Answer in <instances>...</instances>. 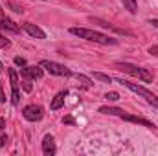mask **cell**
Instances as JSON below:
<instances>
[{"label": "cell", "instance_id": "cell-8", "mask_svg": "<svg viewBox=\"0 0 158 156\" xmlns=\"http://www.w3.org/2000/svg\"><path fill=\"white\" fill-rule=\"evenodd\" d=\"M22 30L30 35V37H35V39H46V33H44V30L39 28L37 24H31V22H24L22 24Z\"/></svg>", "mask_w": 158, "mask_h": 156}, {"label": "cell", "instance_id": "cell-28", "mask_svg": "<svg viewBox=\"0 0 158 156\" xmlns=\"http://www.w3.org/2000/svg\"><path fill=\"white\" fill-rule=\"evenodd\" d=\"M0 17H4V11H2V7H0Z\"/></svg>", "mask_w": 158, "mask_h": 156}, {"label": "cell", "instance_id": "cell-6", "mask_svg": "<svg viewBox=\"0 0 158 156\" xmlns=\"http://www.w3.org/2000/svg\"><path fill=\"white\" fill-rule=\"evenodd\" d=\"M22 116L28 121H40L42 116H44V109L40 105H28V107H24Z\"/></svg>", "mask_w": 158, "mask_h": 156}, {"label": "cell", "instance_id": "cell-3", "mask_svg": "<svg viewBox=\"0 0 158 156\" xmlns=\"http://www.w3.org/2000/svg\"><path fill=\"white\" fill-rule=\"evenodd\" d=\"M118 83H121L123 86H127L131 92H134V94H138L140 97H143L149 105H153L155 109L158 110V96L156 94H153L151 90H147L145 86H142V84H136V83H131V81H123V79H118Z\"/></svg>", "mask_w": 158, "mask_h": 156}, {"label": "cell", "instance_id": "cell-16", "mask_svg": "<svg viewBox=\"0 0 158 156\" xmlns=\"http://www.w3.org/2000/svg\"><path fill=\"white\" fill-rule=\"evenodd\" d=\"M22 88L26 90V92H31V79H28V77H24V81H22Z\"/></svg>", "mask_w": 158, "mask_h": 156}, {"label": "cell", "instance_id": "cell-10", "mask_svg": "<svg viewBox=\"0 0 158 156\" xmlns=\"http://www.w3.org/2000/svg\"><path fill=\"white\" fill-rule=\"evenodd\" d=\"M42 153L46 156H53L57 153L55 142H53V136H52V134H46V136H44V140H42Z\"/></svg>", "mask_w": 158, "mask_h": 156}, {"label": "cell", "instance_id": "cell-19", "mask_svg": "<svg viewBox=\"0 0 158 156\" xmlns=\"http://www.w3.org/2000/svg\"><path fill=\"white\" fill-rule=\"evenodd\" d=\"M63 123H64V125H76V119L72 116H64L63 117Z\"/></svg>", "mask_w": 158, "mask_h": 156}, {"label": "cell", "instance_id": "cell-21", "mask_svg": "<svg viewBox=\"0 0 158 156\" xmlns=\"http://www.w3.org/2000/svg\"><path fill=\"white\" fill-rule=\"evenodd\" d=\"M151 55H155V57H158V44L156 46H149V50H147Z\"/></svg>", "mask_w": 158, "mask_h": 156}, {"label": "cell", "instance_id": "cell-1", "mask_svg": "<svg viewBox=\"0 0 158 156\" xmlns=\"http://www.w3.org/2000/svg\"><path fill=\"white\" fill-rule=\"evenodd\" d=\"M70 33L76 35L79 39H85V40H90V42H96V44H118V40L114 37H109L105 33H99V31H94V30H88V28H70Z\"/></svg>", "mask_w": 158, "mask_h": 156}, {"label": "cell", "instance_id": "cell-7", "mask_svg": "<svg viewBox=\"0 0 158 156\" xmlns=\"http://www.w3.org/2000/svg\"><path fill=\"white\" fill-rule=\"evenodd\" d=\"M118 117L125 119V121H131V123H136V125H143V127H147V129H155V123H151L149 119L140 117V116H134V114H127V112H123V110H119Z\"/></svg>", "mask_w": 158, "mask_h": 156}, {"label": "cell", "instance_id": "cell-20", "mask_svg": "<svg viewBox=\"0 0 158 156\" xmlns=\"http://www.w3.org/2000/svg\"><path fill=\"white\" fill-rule=\"evenodd\" d=\"M7 142H9V138H7V134H2V136H0V149H2V147H4V145L7 143Z\"/></svg>", "mask_w": 158, "mask_h": 156}, {"label": "cell", "instance_id": "cell-9", "mask_svg": "<svg viewBox=\"0 0 158 156\" xmlns=\"http://www.w3.org/2000/svg\"><path fill=\"white\" fill-rule=\"evenodd\" d=\"M42 66H22V70H20V76L22 77H28V79H40L42 77Z\"/></svg>", "mask_w": 158, "mask_h": 156}, {"label": "cell", "instance_id": "cell-2", "mask_svg": "<svg viewBox=\"0 0 158 156\" xmlns=\"http://www.w3.org/2000/svg\"><path fill=\"white\" fill-rule=\"evenodd\" d=\"M118 70L121 72H125V74H129V76H132V77H138L140 81H143V83H153V74L147 70V68H140V66H134V64H131V63H116L114 64Z\"/></svg>", "mask_w": 158, "mask_h": 156}, {"label": "cell", "instance_id": "cell-11", "mask_svg": "<svg viewBox=\"0 0 158 156\" xmlns=\"http://www.w3.org/2000/svg\"><path fill=\"white\" fill-rule=\"evenodd\" d=\"M68 96V92L66 90H61V92H57L55 94V97L52 99V103H50V109L52 110H59L63 105H64V97Z\"/></svg>", "mask_w": 158, "mask_h": 156}, {"label": "cell", "instance_id": "cell-27", "mask_svg": "<svg viewBox=\"0 0 158 156\" xmlns=\"http://www.w3.org/2000/svg\"><path fill=\"white\" fill-rule=\"evenodd\" d=\"M0 72H4V63L0 61Z\"/></svg>", "mask_w": 158, "mask_h": 156}, {"label": "cell", "instance_id": "cell-22", "mask_svg": "<svg viewBox=\"0 0 158 156\" xmlns=\"http://www.w3.org/2000/svg\"><path fill=\"white\" fill-rule=\"evenodd\" d=\"M15 64H17V66H26V61H24L22 57H15Z\"/></svg>", "mask_w": 158, "mask_h": 156}, {"label": "cell", "instance_id": "cell-25", "mask_svg": "<svg viewBox=\"0 0 158 156\" xmlns=\"http://www.w3.org/2000/svg\"><path fill=\"white\" fill-rule=\"evenodd\" d=\"M4 127H6V119H4V117H0V132L4 130Z\"/></svg>", "mask_w": 158, "mask_h": 156}, {"label": "cell", "instance_id": "cell-5", "mask_svg": "<svg viewBox=\"0 0 158 156\" xmlns=\"http://www.w3.org/2000/svg\"><path fill=\"white\" fill-rule=\"evenodd\" d=\"M7 76H9V83H11V103L13 107H19L20 105V92H19V74L15 68H9L7 70Z\"/></svg>", "mask_w": 158, "mask_h": 156}, {"label": "cell", "instance_id": "cell-12", "mask_svg": "<svg viewBox=\"0 0 158 156\" xmlns=\"http://www.w3.org/2000/svg\"><path fill=\"white\" fill-rule=\"evenodd\" d=\"M0 28L2 30H7L11 33H19L20 31V26H17L13 20H9L7 17H0Z\"/></svg>", "mask_w": 158, "mask_h": 156}, {"label": "cell", "instance_id": "cell-26", "mask_svg": "<svg viewBox=\"0 0 158 156\" xmlns=\"http://www.w3.org/2000/svg\"><path fill=\"white\" fill-rule=\"evenodd\" d=\"M149 24H153V26L158 30V18H151V20H149Z\"/></svg>", "mask_w": 158, "mask_h": 156}, {"label": "cell", "instance_id": "cell-17", "mask_svg": "<svg viewBox=\"0 0 158 156\" xmlns=\"http://www.w3.org/2000/svg\"><path fill=\"white\" fill-rule=\"evenodd\" d=\"M105 97H107L109 101H118L121 96H119L118 92H109V94H105Z\"/></svg>", "mask_w": 158, "mask_h": 156}, {"label": "cell", "instance_id": "cell-23", "mask_svg": "<svg viewBox=\"0 0 158 156\" xmlns=\"http://www.w3.org/2000/svg\"><path fill=\"white\" fill-rule=\"evenodd\" d=\"M9 6H11V7H13V11H17V13H22V11H24L22 7H19V6H17V4H13V2H11Z\"/></svg>", "mask_w": 158, "mask_h": 156}, {"label": "cell", "instance_id": "cell-24", "mask_svg": "<svg viewBox=\"0 0 158 156\" xmlns=\"http://www.w3.org/2000/svg\"><path fill=\"white\" fill-rule=\"evenodd\" d=\"M6 101V96H4V88H2V81H0V103Z\"/></svg>", "mask_w": 158, "mask_h": 156}, {"label": "cell", "instance_id": "cell-18", "mask_svg": "<svg viewBox=\"0 0 158 156\" xmlns=\"http://www.w3.org/2000/svg\"><path fill=\"white\" fill-rule=\"evenodd\" d=\"M11 46V42H9V39H6L4 35H0V48H4V50H7Z\"/></svg>", "mask_w": 158, "mask_h": 156}, {"label": "cell", "instance_id": "cell-15", "mask_svg": "<svg viewBox=\"0 0 158 156\" xmlns=\"http://www.w3.org/2000/svg\"><path fill=\"white\" fill-rule=\"evenodd\" d=\"M92 77L96 79V81H101V83H112V77H109V76H105V74H101V72H94L92 74Z\"/></svg>", "mask_w": 158, "mask_h": 156}, {"label": "cell", "instance_id": "cell-4", "mask_svg": "<svg viewBox=\"0 0 158 156\" xmlns=\"http://www.w3.org/2000/svg\"><path fill=\"white\" fill-rule=\"evenodd\" d=\"M40 66H42L46 72H50L52 76H59V77H72V76H74L70 68H66L64 64H59V63H55V61L42 59V61H40Z\"/></svg>", "mask_w": 158, "mask_h": 156}, {"label": "cell", "instance_id": "cell-14", "mask_svg": "<svg viewBox=\"0 0 158 156\" xmlns=\"http://www.w3.org/2000/svg\"><path fill=\"white\" fill-rule=\"evenodd\" d=\"M76 79L81 83V86H83V88H90V86H92V81L86 77V76H83V74H76Z\"/></svg>", "mask_w": 158, "mask_h": 156}, {"label": "cell", "instance_id": "cell-13", "mask_svg": "<svg viewBox=\"0 0 158 156\" xmlns=\"http://www.w3.org/2000/svg\"><path fill=\"white\" fill-rule=\"evenodd\" d=\"M121 2H123V6H125V9H127L129 13L134 15V13L138 11V2H136V0H121Z\"/></svg>", "mask_w": 158, "mask_h": 156}]
</instances>
